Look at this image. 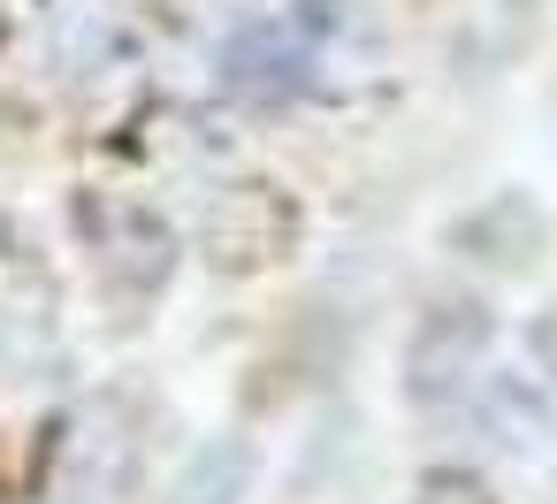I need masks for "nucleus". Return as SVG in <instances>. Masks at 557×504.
Wrapping results in <instances>:
<instances>
[{
    "mask_svg": "<svg viewBox=\"0 0 557 504\" xmlns=\"http://www.w3.org/2000/svg\"><path fill=\"white\" fill-rule=\"evenodd\" d=\"M481 344H488V321H481L473 306H443V314L420 329V344H412V390H420V397L466 390L473 367H481Z\"/></svg>",
    "mask_w": 557,
    "mask_h": 504,
    "instance_id": "nucleus-1",
    "label": "nucleus"
},
{
    "mask_svg": "<svg viewBox=\"0 0 557 504\" xmlns=\"http://www.w3.org/2000/svg\"><path fill=\"white\" fill-rule=\"evenodd\" d=\"M420 504H496L473 474H435V481H420Z\"/></svg>",
    "mask_w": 557,
    "mask_h": 504,
    "instance_id": "nucleus-4",
    "label": "nucleus"
},
{
    "mask_svg": "<svg viewBox=\"0 0 557 504\" xmlns=\"http://www.w3.org/2000/svg\"><path fill=\"white\" fill-rule=\"evenodd\" d=\"M252 474V458L237 451V443H214V451H199L191 458V504H230V489Z\"/></svg>",
    "mask_w": 557,
    "mask_h": 504,
    "instance_id": "nucleus-3",
    "label": "nucleus"
},
{
    "mask_svg": "<svg viewBox=\"0 0 557 504\" xmlns=\"http://www.w3.org/2000/svg\"><path fill=\"white\" fill-rule=\"evenodd\" d=\"M306 47L283 32V24H252L237 47H230V85L237 93H290L298 77H306Z\"/></svg>",
    "mask_w": 557,
    "mask_h": 504,
    "instance_id": "nucleus-2",
    "label": "nucleus"
}]
</instances>
